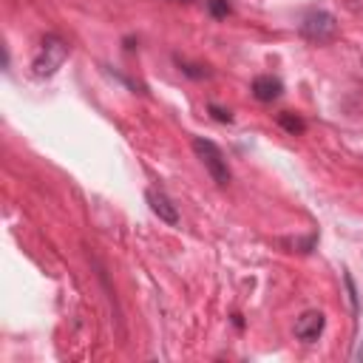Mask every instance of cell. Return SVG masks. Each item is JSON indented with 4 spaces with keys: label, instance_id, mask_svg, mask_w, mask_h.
<instances>
[{
    "label": "cell",
    "instance_id": "3957f363",
    "mask_svg": "<svg viewBox=\"0 0 363 363\" xmlns=\"http://www.w3.org/2000/svg\"><path fill=\"white\" fill-rule=\"evenodd\" d=\"M301 37L315 43V45H323V43H332L337 37V20L332 11H323V9H309L303 17H301V26H298Z\"/></svg>",
    "mask_w": 363,
    "mask_h": 363
},
{
    "label": "cell",
    "instance_id": "52a82bcc",
    "mask_svg": "<svg viewBox=\"0 0 363 363\" xmlns=\"http://www.w3.org/2000/svg\"><path fill=\"white\" fill-rule=\"evenodd\" d=\"M278 125H281L286 133H292V136H301V133L306 130V122H303L298 113H292V111H281V113H278Z\"/></svg>",
    "mask_w": 363,
    "mask_h": 363
},
{
    "label": "cell",
    "instance_id": "7a4b0ae2",
    "mask_svg": "<svg viewBox=\"0 0 363 363\" xmlns=\"http://www.w3.org/2000/svg\"><path fill=\"white\" fill-rule=\"evenodd\" d=\"M65 60H68V43L62 37H57V34H48L40 43V48H37V54L31 60V71L37 77H51V74H57L62 68Z\"/></svg>",
    "mask_w": 363,
    "mask_h": 363
},
{
    "label": "cell",
    "instance_id": "30bf717a",
    "mask_svg": "<svg viewBox=\"0 0 363 363\" xmlns=\"http://www.w3.org/2000/svg\"><path fill=\"white\" fill-rule=\"evenodd\" d=\"M210 9H213V14H218V17H224V14L230 11V6H227L224 0H210Z\"/></svg>",
    "mask_w": 363,
    "mask_h": 363
},
{
    "label": "cell",
    "instance_id": "8fae6325",
    "mask_svg": "<svg viewBox=\"0 0 363 363\" xmlns=\"http://www.w3.org/2000/svg\"><path fill=\"white\" fill-rule=\"evenodd\" d=\"M354 360H363V343L357 346V352H354Z\"/></svg>",
    "mask_w": 363,
    "mask_h": 363
},
{
    "label": "cell",
    "instance_id": "6da1fadb",
    "mask_svg": "<svg viewBox=\"0 0 363 363\" xmlns=\"http://www.w3.org/2000/svg\"><path fill=\"white\" fill-rule=\"evenodd\" d=\"M193 153L199 156V162L204 164V170L210 173V179H213L218 187H227V184L233 182V173H230L227 156H224V150H221L213 139L196 136V139H193Z\"/></svg>",
    "mask_w": 363,
    "mask_h": 363
},
{
    "label": "cell",
    "instance_id": "8992f818",
    "mask_svg": "<svg viewBox=\"0 0 363 363\" xmlns=\"http://www.w3.org/2000/svg\"><path fill=\"white\" fill-rule=\"evenodd\" d=\"M250 91H252V96H255L258 102H275V99L284 94V82H281L278 77H272V74H261V77L252 79Z\"/></svg>",
    "mask_w": 363,
    "mask_h": 363
},
{
    "label": "cell",
    "instance_id": "5b68a950",
    "mask_svg": "<svg viewBox=\"0 0 363 363\" xmlns=\"http://www.w3.org/2000/svg\"><path fill=\"white\" fill-rule=\"evenodd\" d=\"M145 201H147V207L153 210V216H159V221H164V224H170V227L179 224V210H176V204L170 201L167 193H162V190H156V187H147V190H145Z\"/></svg>",
    "mask_w": 363,
    "mask_h": 363
},
{
    "label": "cell",
    "instance_id": "ba28073f",
    "mask_svg": "<svg viewBox=\"0 0 363 363\" xmlns=\"http://www.w3.org/2000/svg\"><path fill=\"white\" fill-rule=\"evenodd\" d=\"M343 281H346V289H349V301H352V312L357 315V309H360V301H357V289H354V281H352V275H349V272L343 275Z\"/></svg>",
    "mask_w": 363,
    "mask_h": 363
},
{
    "label": "cell",
    "instance_id": "277c9868",
    "mask_svg": "<svg viewBox=\"0 0 363 363\" xmlns=\"http://www.w3.org/2000/svg\"><path fill=\"white\" fill-rule=\"evenodd\" d=\"M323 326H326V315L320 309H306L295 320V337L301 343H315L323 335Z\"/></svg>",
    "mask_w": 363,
    "mask_h": 363
},
{
    "label": "cell",
    "instance_id": "9c48e42d",
    "mask_svg": "<svg viewBox=\"0 0 363 363\" xmlns=\"http://www.w3.org/2000/svg\"><path fill=\"white\" fill-rule=\"evenodd\" d=\"M207 111H210L213 119H218V122H233V113L224 111V108H218V105H207Z\"/></svg>",
    "mask_w": 363,
    "mask_h": 363
}]
</instances>
